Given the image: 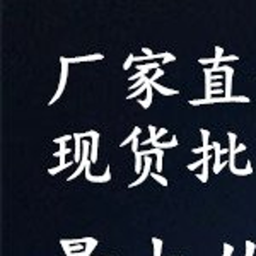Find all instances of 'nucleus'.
Returning a JSON list of instances; mask_svg holds the SVG:
<instances>
[{
    "label": "nucleus",
    "mask_w": 256,
    "mask_h": 256,
    "mask_svg": "<svg viewBox=\"0 0 256 256\" xmlns=\"http://www.w3.org/2000/svg\"><path fill=\"white\" fill-rule=\"evenodd\" d=\"M236 138H238V135L236 134H232V132H229V150L230 152H234L236 150Z\"/></svg>",
    "instance_id": "nucleus-14"
},
{
    "label": "nucleus",
    "mask_w": 256,
    "mask_h": 256,
    "mask_svg": "<svg viewBox=\"0 0 256 256\" xmlns=\"http://www.w3.org/2000/svg\"><path fill=\"white\" fill-rule=\"evenodd\" d=\"M152 88H154L156 90H159L162 96H176V94H180L176 89H169V88H164V86H160L159 82H152Z\"/></svg>",
    "instance_id": "nucleus-7"
},
{
    "label": "nucleus",
    "mask_w": 256,
    "mask_h": 256,
    "mask_svg": "<svg viewBox=\"0 0 256 256\" xmlns=\"http://www.w3.org/2000/svg\"><path fill=\"white\" fill-rule=\"evenodd\" d=\"M68 166H70V162H67V164H58V166H56V168L48 169V172H50V174H58V172H62L65 168H68Z\"/></svg>",
    "instance_id": "nucleus-15"
},
{
    "label": "nucleus",
    "mask_w": 256,
    "mask_h": 256,
    "mask_svg": "<svg viewBox=\"0 0 256 256\" xmlns=\"http://www.w3.org/2000/svg\"><path fill=\"white\" fill-rule=\"evenodd\" d=\"M60 64H62V74H60V82H58V89H56V92L53 94V98L48 101V104L52 106L53 102H56L58 99L62 98V94H64L65 90V86H67V79H68V58H65V56H60Z\"/></svg>",
    "instance_id": "nucleus-1"
},
{
    "label": "nucleus",
    "mask_w": 256,
    "mask_h": 256,
    "mask_svg": "<svg viewBox=\"0 0 256 256\" xmlns=\"http://www.w3.org/2000/svg\"><path fill=\"white\" fill-rule=\"evenodd\" d=\"M200 134H202V140H204V146L198 147V148H193L192 152H195V154H198V152H204V156H207V154H208V150H210V148H212V146H210V144H208L210 132H208V130H204V128H202Z\"/></svg>",
    "instance_id": "nucleus-4"
},
{
    "label": "nucleus",
    "mask_w": 256,
    "mask_h": 256,
    "mask_svg": "<svg viewBox=\"0 0 256 256\" xmlns=\"http://www.w3.org/2000/svg\"><path fill=\"white\" fill-rule=\"evenodd\" d=\"M152 178H154V180L156 181H158V183H160V184H162V186H168V180H166V178H164V176H160L159 174V172H152V174H150Z\"/></svg>",
    "instance_id": "nucleus-17"
},
{
    "label": "nucleus",
    "mask_w": 256,
    "mask_h": 256,
    "mask_svg": "<svg viewBox=\"0 0 256 256\" xmlns=\"http://www.w3.org/2000/svg\"><path fill=\"white\" fill-rule=\"evenodd\" d=\"M140 132H142V128H140V126H135V128H134V132H132V134L128 135V137L122 142V147H125V146H128L130 142H134V140L140 135Z\"/></svg>",
    "instance_id": "nucleus-10"
},
{
    "label": "nucleus",
    "mask_w": 256,
    "mask_h": 256,
    "mask_svg": "<svg viewBox=\"0 0 256 256\" xmlns=\"http://www.w3.org/2000/svg\"><path fill=\"white\" fill-rule=\"evenodd\" d=\"M162 76H164V68L160 67V68L156 70L154 76H152L150 79H148V82H150V84H152V82H158V79H160V77H162Z\"/></svg>",
    "instance_id": "nucleus-18"
},
{
    "label": "nucleus",
    "mask_w": 256,
    "mask_h": 256,
    "mask_svg": "<svg viewBox=\"0 0 256 256\" xmlns=\"http://www.w3.org/2000/svg\"><path fill=\"white\" fill-rule=\"evenodd\" d=\"M152 242H154V256H160V251H162V241L158 238H154Z\"/></svg>",
    "instance_id": "nucleus-13"
},
{
    "label": "nucleus",
    "mask_w": 256,
    "mask_h": 256,
    "mask_svg": "<svg viewBox=\"0 0 256 256\" xmlns=\"http://www.w3.org/2000/svg\"><path fill=\"white\" fill-rule=\"evenodd\" d=\"M226 80H224V90L226 98H232V76H234V68L230 65H226Z\"/></svg>",
    "instance_id": "nucleus-3"
},
{
    "label": "nucleus",
    "mask_w": 256,
    "mask_h": 256,
    "mask_svg": "<svg viewBox=\"0 0 256 256\" xmlns=\"http://www.w3.org/2000/svg\"><path fill=\"white\" fill-rule=\"evenodd\" d=\"M168 134V128H159L158 130V142H159V138L162 137V135H166Z\"/></svg>",
    "instance_id": "nucleus-30"
},
{
    "label": "nucleus",
    "mask_w": 256,
    "mask_h": 256,
    "mask_svg": "<svg viewBox=\"0 0 256 256\" xmlns=\"http://www.w3.org/2000/svg\"><path fill=\"white\" fill-rule=\"evenodd\" d=\"M90 162L88 164V168H86V178H88V181H90V183H108V181H111V171H110V166L106 168V171H104V174L102 176H94L92 172H90Z\"/></svg>",
    "instance_id": "nucleus-2"
},
{
    "label": "nucleus",
    "mask_w": 256,
    "mask_h": 256,
    "mask_svg": "<svg viewBox=\"0 0 256 256\" xmlns=\"http://www.w3.org/2000/svg\"><path fill=\"white\" fill-rule=\"evenodd\" d=\"M98 147H99V134L92 137V144H90V162L98 160Z\"/></svg>",
    "instance_id": "nucleus-8"
},
{
    "label": "nucleus",
    "mask_w": 256,
    "mask_h": 256,
    "mask_svg": "<svg viewBox=\"0 0 256 256\" xmlns=\"http://www.w3.org/2000/svg\"><path fill=\"white\" fill-rule=\"evenodd\" d=\"M142 52L146 53V56H152L154 53H152V50L150 48H142Z\"/></svg>",
    "instance_id": "nucleus-32"
},
{
    "label": "nucleus",
    "mask_w": 256,
    "mask_h": 256,
    "mask_svg": "<svg viewBox=\"0 0 256 256\" xmlns=\"http://www.w3.org/2000/svg\"><path fill=\"white\" fill-rule=\"evenodd\" d=\"M96 246H98V239L90 238V241L86 244V250H84V253H82V256H90L92 254V251L96 250Z\"/></svg>",
    "instance_id": "nucleus-12"
},
{
    "label": "nucleus",
    "mask_w": 256,
    "mask_h": 256,
    "mask_svg": "<svg viewBox=\"0 0 256 256\" xmlns=\"http://www.w3.org/2000/svg\"><path fill=\"white\" fill-rule=\"evenodd\" d=\"M70 138H74V135H64V137L55 138V144H58V146H62V144H67Z\"/></svg>",
    "instance_id": "nucleus-22"
},
{
    "label": "nucleus",
    "mask_w": 256,
    "mask_h": 256,
    "mask_svg": "<svg viewBox=\"0 0 256 256\" xmlns=\"http://www.w3.org/2000/svg\"><path fill=\"white\" fill-rule=\"evenodd\" d=\"M174 58H176V56H174V55H171V53H169V55L166 56V58L162 60V67H164V65H166V64H169V62H172Z\"/></svg>",
    "instance_id": "nucleus-29"
},
{
    "label": "nucleus",
    "mask_w": 256,
    "mask_h": 256,
    "mask_svg": "<svg viewBox=\"0 0 256 256\" xmlns=\"http://www.w3.org/2000/svg\"><path fill=\"white\" fill-rule=\"evenodd\" d=\"M222 56H224V48H222V46H216V58L220 60Z\"/></svg>",
    "instance_id": "nucleus-25"
},
{
    "label": "nucleus",
    "mask_w": 256,
    "mask_h": 256,
    "mask_svg": "<svg viewBox=\"0 0 256 256\" xmlns=\"http://www.w3.org/2000/svg\"><path fill=\"white\" fill-rule=\"evenodd\" d=\"M254 254V242L246 241V256H253Z\"/></svg>",
    "instance_id": "nucleus-21"
},
{
    "label": "nucleus",
    "mask_w": 256,
    "mask_h": 256,
    "mask_svg": "<svg viewBox=\"0 0 256 256\" xmlns=\"http://www.w3.org/2000/svg\"><path fill=\"white\" fill-rule=\"evenodd\" d=\"M98 134V132L96 130H90V132H86V134H80V138H86V137H90V138H92L94 137V135H96Z\"/></svg>",
    "instance_id": "nucleus-27"
},
{
    "label": "nucleus",
    "mask_w": 256,
    "mask_h": 256,
    "mask_svg": "<svg viewBox=\"0 0 256 256\" xmlns=\"http://www.w3.org/2000/svg\"><path fill=\"white\" fill-rule=\"evenodd\" d=\"M74 140H76V162H82L80 154H82V144H80V134H74Z\"/></svg>",
    "instance_id": "nucleus-9"
},
{
    "label": "nucleus",
    "mask_w": 256,
    "mask_h": 256,
    "mask_svg": "<svg viewBox=\"0 0 256 256\" xmlns=\"http://www.w3.org/2000/svg\"><path fill=\"white\" fill-rule=\"evenodd\" d=\"M144 77H147V74H144V72H137V74H135V76H132V77H130V80H135V82H137V80H140V79H144Z\"/></svg>",
    "instance_id": "nucleus-24"
},
{
    "label": "nucleus",
    "mask_w": 256,
    "mask_h": 256,
    "mask_svg": "<svg viewBox=\"0 0 256 256\" xmlns=\"http://www.w3.org/2000/svg\"><path fill=\"white\" fill-rule=\"evenodd\" d=\"M104 55L102 53H92V55H84V56H74V58H68V64H79V62H96V60H102Z\"/></svg>",
    "instance_id": "nucleus-5"
},
{
    "label": "nucleus",
    "mask_w": 256,
    "mask_h": 256,
    "mask_svg": "<svg viewBox=\"0 0 256 256\" xmlns=\"http://www.w3.org/2000/svg\"><path fill=\"white\" fill-rule=\"evenodd\" d=\"M134 64H135V55H128L126 62H125V64H123V70H128V68H130Z\"/></svg>",
    "instance_id": "nucleus-20"
},
{
    "label": "nucleus",
    "mask_w": 256,
    "mask_h": 256,
    "mask_svg": "<svg viewBox=\"0 0 256 256\" xmlns=\"http://www.w3.org/2000/svg\"><path fill=\"white\" fill-rule=\"evenodd\" d=\"M244 150H246V146H244V144H239L238 148L234 150V154H238V152H244Z\"/></svg>",
    "instance_id": "nucleus-31"
},
{
    "label": "nucleus",
    "mask_w": 256,
    "mask_h": 256,
    "mask_svg": "<svg viewBox=\"0 0 256 256\" xmlns=\"http://www.w3.org/2000/svg\"><path fill=\"white\" fill-rule=\"evenodd\" d=\"M236 60H239L238 55H224L218 62H236Z\"/></svg>",
    "instance_id": "nucleus-23"
},
{
    "label": "nucleus",
    "mask_w": 256,
    "mask_h": 256,
    "mask_svg": "<svg viewBox=\"0 0 256 256\" xmlns=\"http://www.w3.org/2000/svg\"><path fill=\"white\" fill-rule=\"evenodd\" d=\"M162 65L160 64H158V62H148V64H137L135 65V68L138 70V72H144V74H148L150 70H158V68H160Z\"/></svg>",
    "instance_id": "nucleus-6"
},
{
    "label": "nucleus",
    "mask_w": 256,
    "mask_h": 256,
    "mask_svg": "<svg viewBox=\"0 0 256 256\" xmlns=\"http://www.w3.org/2000/svg\"><path fill=\"white\" fill-rule=\"evenodd\" d=\"M210 160V154H207V156H204L202 159H198V160H195V162H192V164H188V169L190 171H195L196 168H200V166H204L205 162H208Z\"/></svg>",
    "instance_id": "nucleus-11"
},
{
    "label": "nucleus",
    "mask_w": 256,
    "mask_h": 256,
    "mask_svg": "<svg viewBox=\"0 0 256 256\" xmlns=\"http://www.w3.org/2000/svg\"><path fill=\"white\" fill-rule=\"evenodd\" d=\"M198 62H200L202 65H220V62L217 58H200Z\"/></svg>",
    "instance_id": "nucleus-19"
},
{
    "label": "nucleus",
    "mask_w": 256,
    "mask_h": 256,
    "mask_svg": "<svg viewBox=\"0 0 256 256\" xmlns=\"http://www.w3.org/2000/svg\"><path fill=\"white\" fill-rule=\"evenodd\" d=\"M152 92H154V88L150 86V82L147 84V92H146V102L148 106L152 104Z\"/></svg>",
    "instance_id": "nucleus-16"
},
{
    "label": "nucleus",
    "mask_w": 256,
    "mask_h": 256,
    "mask_svg": "<svg viewBox=\"0 0 256 256\" xmlns=\"http://www.w3.org/2000/svg\"><path fill=\"white\" fill-rule=\"evenodd\" d=\"M232 251H234L232 246H230V244H224V254H222V256H230V254H232Z\"/></svg>",
    "instance_id": "nucleus-26"
},
{
    "label": "nucleus",
    "mask_w": 256,
    "mask_h": 256,
    "mask_svg": "<svg viewBox=\"0 0 256 256\" xmlns=\"http://www.w3.org/2000/svg\"><path fill=\"white\" fill-rule=\"evenodd\" d=\"M132 152H134V154H135V152H138V137L132 142Z\"/></svg>",
    "instance_id": "nucleus-28"
}]
</instances>
